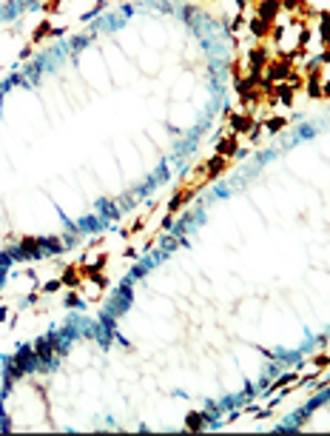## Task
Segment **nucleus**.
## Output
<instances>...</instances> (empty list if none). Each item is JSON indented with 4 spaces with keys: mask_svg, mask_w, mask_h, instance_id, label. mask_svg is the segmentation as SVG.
I'll list each match as a JSON object with an SVG mask.
<instances>
[{
    "mask_svg": "<svg viewBox=\"0 0 330 436\" xmlns=\"http://www.w3.org/2000/svg\"><path fill=\"white\" fill-rule=\"evenodd\" d=\"M290 382H296V374H287V377L276 379V382H273V388H271V390H279V388H282V385H290Z\"/></svg>",
    "mask_w": 330,
    "mask_h": 436,
    "instance_id": "8",
    "label": "nucleus"
},
{
    "mask_svg": "<svg viewBox=\"0 0 330 436\" xmlns=\"http://www.w3.org/2000/svg\"><path fill=\"white\" fill-rule=\"evenodd\" d=\"M250 32H253V35H256V37H268V35H273V23H271V20H265V17H259V14H256V17L250 20Z\"/></svg>",
    "mask_w": 330,
    "mask_h": 436,
    "instance_id": "2",
    "label": "nucleus"
},
{
    "mask_svg": "<svg viewBox=\"0 0 330 436\" xmlns=\"http://www.w3.org/2000/svg\"><path fill=\"white\" fill-rule=\"evenodd\" d=\"M43 245H46V240H37V237H26V240L20 242V254H23V257H37Z\"/></svg>",
    "mask_w": 330,
    "mask_h": 436,
    "instance_id": "1",
    "label": "nucleus"
},
{
    "mask_svg": "<svg viewBox=\"0 0 330 436\" xmlns=\"http://www.w3.org/2000/svg\"><path fill=\"white\" fill-rule=\"evenodd\" d=\"M284 123H287L284 117H271L268 120V131H279V128H284Z\"/></svg>",
    "mask_w": 330,
    "mask_h": 436,
    "instance_id": "7",
    "label": "nucleus"
},
{
    "mask_svg": "<svg viewBox=\"0 0 330 436\" xmlns=\"http://www.w3.org/2000/svg\"><path fill=\"white\" fill-rule=\"evenodd\" d=\"M319 35H322V40L330 46V14H322V23H319Z\"/></svg>",
    "mask_w": 330,
    "mask_h": 436,
    "instance_id": "5",
    "label": "nucleus"
},
{
    "mask_svg": "<svg viewBox=\"0 0 330 436\" xmlns=\"http://www.w3.org/2000/svg\"><path fill=\"white\" fill-rule=\"evenodd\" d=\"M236 151V137H228V140H222L219 143V154L225 157V154H234Z\"/></svg>",
    "mask_w": 330,
    "mask_h": 436,
    "instance_id": "6",
    "label": "nucleus"
},
{
    "mask_svg": "<svg viewBox=\"0 0 330 436\" xmlns=\"http://www.w3.org/2000/svg\"><path fill=\"white\" fill-rule=\"evenodd\" d=\"M185 425H188V428H193V431H202L205 422H202V416H196V413H193V416H191V419H188Z\"/></svg>",
    "mask_w": 330,
    "mask_h": 436,
    "instance_id": "10",
    "label": "nucleus"
},
{
    "mask_svg": "<svg viewBox=\"0 0 330 436\" xmlns=\"http://www.w3.org/2000/svg\"><path fill=\"white\" fill-rule=\"evenodd\" d=\"M313 365H316L319 371H325V368H330V354H322V356H316V359H313Z\"/></svg>",
    "mask_w": 330,
    "mask_h": 436,
    "instance_id": "9",
    "label": "nucleus"
},
{
    "mask_svg": "<svg viewBox=\"0 0 330 436\" xmlns=\"http://www.w3.org/2000/svg\"><path fill=\"white\" fill-rule=\"evenodd\" d=\"M60 282H63V285H68V288H77L80 282H83V271H80V265H68Z\"/></svg>",
    "mask_w": 330,
    "mask_h": 436,
    "instance_id": "3",
    "label": "nucleus"
},
{
    "mask_svg": "<svg viewBox=\"0 0 330 436\" xmlns=\"http://www.w3.org/2000/svg\"><path fill=\"white\" fill-rule=\"evenodd\" d=\"M231 126H234V131H248L250 126H253V117L250 114H231Z\"/></svg>",
    "mask_w": 330,
    "mask_h": 436,
    "instance_id": "4",
    "label": "nucleus"
}]
</instances>
